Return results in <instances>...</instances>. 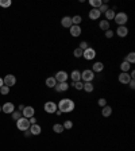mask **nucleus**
I'll use <instances>...</instances> for the list:
<instances>
[{
  "instance_id": "nucleus-1",
  "label": "nucleus",
  "mask_w": 135,
  "mask_h": 151,
  "mask_svg": "<svg viewBox=\"0 0 135 151\" xmlns=\"http://www.w3.org/2000/svg\"><path fill=\"white\" fill-rule=\"evenodd\" d=\"M76 107V104L72 99H61L59 103L57 104L58 111H61L62 113H70L73 112V109Z\"/></svg>"
},
{
  "instance_id": "nucleus-2",
  "label": "nucleus",
  "mask_w": 135,
  "mask_h": 151,
  "mask_svg": "<svg viewBox=\"0 0 135 151\" xmlns=\"http://www.w3.org/2000/svg\"><path fill=\"white\" fill-rule=\"evenodd\" d=\"M114 20H115L119 26H126L127 22H128V15L126 14V12H123V11H120V12H118V14L115 15Z\"/></svg>"
},
{
  "instance_id": "nucleus-3",
  "label": "nucleus",
  "mask_w": 135,
  "mask_h": 151,
  "mask_svg": "<svg viewBox=\"0 0 135 151\" xmlns=\"http://www.w3.org/2000/svg\"><path fill=\"white\" fill-rule=\"evenodd\" d=\"M16 128L19 130V131H26V130H29L30 128V122H29V119H26V118H22L19 119V120H16Z\"/></svg>"
},
{
  "instance_id": "nucleus-4",
  "label": "nucleus",
  "mask_w": 135,
  "mask_h": 151,
  "mask_svg": "<svg viewBox=\"0 0 135 151\" xmlns=\"http://www.w3.org/2000/svg\"><path fill=\"white\" fill-rule=\"evenodd\" d=\"M95 78V73L91 69H85L84 71H81V81L82 82H92Z\"/></svg>"
},
{
  "instance_id": "nucleus-5",
  "label": "nucleus",
  "mask_w": 135,
  "mask_h": 151,
  "mask_svg": "<svg viewBox=\"0 0 135 151\" xmlns=\"http://www.w3.org/2000/svg\"><path fill=\"white\" fill-rule=\"evenodd\" d=\"M84 59H87V61H92V59H95V57H96V50L93 49V47H88L87 50H84Z\"/></svg>"
},
{
  "instance_id": "nucleus-6",
  "label": "nucleus",
  "mask_w": 135,
  "mask_h": 151,
  "mask_svg": "<svg viewBox=\"0 0 135 151\" xmlns=\"http://www.w3.org/2000/svg\"><path fill=\"white\" fill-rule=\"evenodd\" d=\"M54 78L57 82H68V78H69V74H68L65 70H59L55 73Z\"/></svg>"
},
{
  "instance_id": "nucleus-7",
  "label": "nucleus",
  "mask_w": 135,
  "mask_h": 151,
  "mask_svg": "<svg viewBox=\"0 0 135 151\" xmlns=\"http://www.w3.org/2000/svg\"><path fill=\"white\" fill-rule=\"evenodd\" d=\"M43 109H45V112L46 113H55V111H57V104L54 103V101H47V103H45L43 105Z\"/></svg>"
},
{
  "instance_id": "nucleus-8",
  "label": "nucleus",
  "mask_w": 135,
  "mask_h": 151,
  "mask_svg": "<svg viewBox=\"0 0 135 151\" xmlns=\"http://www.w3.org/2000/svg\"><path fill=\"white\" fill-rule=\"evenodd\" d=\"M3 82H4L5 86L11 88V86H14V85L16 84V77H15L14 74H7L4 78H3Z\"/></svg>"
},
{
  "instance_id": "nucleus-9",
  "label": "nucleus",
  "mask_w": 135,
  "mask_h": 151,
  "mask_svg": "<svg viewBox=\"0 0 135 151\" xmlns=\"http://www.w3.org/2000/svg\"><path fill=\"white\" fill-rule=\"evenodd\" d=\"M34 115H35V109L33 108V107H24V109L22 111V116L26 119H30V118H33Z\"/></svg>"
},
{
  "instance_id": "nucleus-10",
  "label": "nucleus",
  "mask_w": 135,
  "mask_h": 151,
  "mask_svg": "<svg viewBox=\"0 0 135 151\" xmlns=\"http://www.w3.org/2000/svg\"><path fill=\"white\" fill-rule=\"evenodd\" d=\"M15 111V105L12 103H5V104H3V105H1V112H4V113H7V115H8V113H12Z\"/></svg>"
},
{
  "instance_id": "nucleus-11",
  "label": "nucleus",
  "mask_w": 135,
  "mask_h": 151,
  "mask_svg": "<svg viewBox=\"0 0 135 151\" xmlns=\"http://www.w3.org/2000/svg\"><path fill=\"white\" fill-rule=\"evenodd\" d=\"M69 89V84L68 82H57V85L54 86V90L58 92V93H61V92H66Z\"/></svg>"
},
{
  "instance_id": "nucleus-12",
  "label": "nucleus",
  "mask_w": 135,
  "mask_h": 151,
  "mask_svg": "<svg viewBox=\"0 0 135 151\" xmlns=\"http://www.w3.org/2000/svg\"><path fill=\"white\" fill-rule=\"evenodd\" d=\"M69 33H70V35H72L73 38H77L81 35V27L80 26H74L73 24L72 27L69 28Z\"/></svg>"
},
{
  "instance_id": "nucleus-13",
  "label": "nucleus",
  "mask_w": 135,
  "mask_h": 151,
  "mask_svg": "<svg viewBox=\"0 0 135 151\" xmlns=\"http://www.w3.org/2000/svg\"><path fill=\"white\" fill-rule=\"evenodd\" d=\"M91 70L93 71V73H101V71L104 70V63H103V62H100V61L95 62V63L92 65Z\"/></svg>"
},
{
  "instance_id": "nucleus-14",
  "label": "nucleus",
  "mask_w": 135,
  "mask_h": 151,
  "mask_svg": "<svg viewBox=\"0 0 135 151\" xmlns=\"http://www.w3.org/2000/svg\"><path fill=\"white\" fill-rule=\"evenodd\" d=\"M61 26L65 28H70L73 26V22H72V16H63L61 19Z\"/></svg>"
},
{
  "instance_id": "nucleus-15",
  "label": "nucleus",
  "mask_w": 135,
  "mask_h": 151,
  "mask_svg": "<svg viewBox=\"0 0 135 151\" xmlns=\"http://www.w3.org/2000/svg\"><path fill=\"white\" fill-rule=\"evenodd\" d=\"M88 16H89L91 20H97V19L101 16V14H100V11H99V8H92L91 11H89Z\"/></svg>"
},
{
  "instance_id": "nucleus-16",
  "label": "nucleus",
  "mask_w": 135,
  "mask_h": 151,
  "mask_svg": "<svg viewBox=\"0 0 135 151\" xmlns=\"http://www.w3.org/2000/svg\"><path fill=\"white\" fill-rule=\"evenodd\" d=\"M116 34L120 38L127 37V35H128V28H127V26H119L118 30H116Z\"/></svg>"
},
{
  "instance_id": "nucleus-17",
  "label": "nucleus",
  "mask_w": 135,
  "mask_h": 151,
  "mask_svg": "<svg viewBox=\"0 0 135 151\" xmlns=\"http://www.w3.org/2000/svg\"><path fill=\"white\" fill-rule=\"evenodd\" d=\"M69 77L72 78V82H78V81H81V71L80 70H73Z\"/></svg>"
},
{
  "instance_id": "nucleus-18",
  "label": "nucleus",
  "mask_w": 135,
  "mask_h": 151,
  "mask_svg": "<svg viewBox=\"0 0 135 151\" xmlns=\"http://www.w3.org/2000/svg\"><path fill=\"white\" fill-rule=\"evenodd\" d=\"M130 80H131V77L128 73H120V74H119V82H120V84L127 85L130 82Z\"/></svg>"
},
{
  "instance_id": "nucleus-19",
  "label": "nucleus",
  "mask_w": 135,
  "mask_h": 151,
  "mask_svg": "<svg viewBox=\"0 0 135 151\" xmlns=\"http://www.w3.org/2000/svg\"><path fill=\"white\" fill-rule=\"evenodd\" d=\"M30 132H31V135H41V132H42V128H41V126H38V124H33V126H30Z\"/></svg>"
},
{
  "instance_id": "nucleus-20",
  "label": "nucleus",
  "mask_w": 135,
  "mask_h": 151,
  "mask_svg": "<svg viewBox=\"0 0 135 151\" xmlns=\"http://www.w3.org/2000/svg\"><path fill=\"white\" fill-rule=\"evenodd\" d=\"M101 115H103L104 118H108V116H111V115H112V108L108 105V104H107L106 107H103V108H101Z\"/></svg>"
},
{
  "instance_id": "nucleus-21",
  "label": "nucleus",
  "mask_w": 135,
  "mask_h": 151,
  "mask_svg": "<svg viewBox=\"0 0 135 151\" xmlns=\"http://www.w3.org/2000/svg\"><path fill=\"white\" fill-rule=\"evenodd\" d=\"M45 84H46V86H47V88H53V89H54V86L57 85V81H55V78H54V77H47V78H46V81H45Z\"/></svg>"
},
{
  "instance_id": "nucleus-22",
  "label": "nucleus",
  "mask_w": 135,
  "mask_h": 151,
  "mask_svg": "<svg viewBox=\"0 0 135 151\" xmlns=\"http://www.w3.org/2000/svg\"><path fill=\"white\" fill-rule=\"evenodd\" d=\"M82 90H85L87 93H92L95 90V86L92 82H84V86H82Z\"/></svg>"
},
{
  "instance_id": "nucleus-23",
  "label": "nucleus",
  "mask_w": 135,
  "mask_h": 151,
  "mask_svg": "<svg viewBox=\"0 0 135 151\" xmlns=\"http://www.w3.org/2000/svg\"><path fill=\"white\" fill-rule=\"evenodd\" d=\"M124 61H126V62H128L130 65H132V63L135 62V53H134V51L128 53V54L124 57Z\"/></svg>"
},
{
  "instance_id": "nucleus-24",
  "label": "nucleus",
  "mask_w": 135,
  "mask_h": 151,
  "mask_svg": "<svg viewBox=\"0 0 135 151\" xmlns=\"http://www.w3.org/2000/svg\"><path fill=\"white\" fill-rule=\"evenodd\" d=\"M104 15H106V20H108V22H110V20H114V18H115L116 12H115V11H114L112 8H110Z\"/></svg>"
},
{
  "instance_id": "nucleus-25",
  "label": "nucleus",
  "mask_w": 135,
  "mask_h": 151,
  "mask_svg": "<svg viewBox=\"0 0 135 151\" xmlns=\"http://www.w3.org/2000/svg\"><path fill=\"white\" fill-rule=\"evenodd\" d=\"M99 27L103 31H107V30H110V22L106 20V19H103V20H100V23H99Z\"/></svg>"
},
{
  "instance_id": "nucleus-26",
  "label": "nucleus",
  "mask_w": 135,
  "mask_h": 151,
  "mask_svg": "<svg viewBox=\"0 0 135 151\" xmlns=\"http://www.w3.org/2000/svg\"><path fill=\"white\" fill-rule=\"evenodd\" d=\"M130 69H131V65L128 63V62H126V61L122 62V65H120L122 73H128V71H130Z\"/></svg>"
},
{
  "instance_id": "nucleus-27",
  "label": "nucleus",
  "mask_w": 135,
  "mask_h": 151,
  "mask_svg": "<svg viewBox=\"0 0 135 151\" xmlns=\"http://www.w3.org/2000/svg\"><path fill=\"white\" fill-rule=\"evenodd\" d=\"M53 131L55 132V134H62L65 130H63V126L62 124H59V123H55L53 126Z\"/></svg>"
},
{
  "instance_id": "nucleus-28",
  "label": "nucleus",
  "mask_w": 135,
  "mask_h": 151,
  "mask_svg": "<svg viewBox=\"0 0 135 151\" xmlns=\"http://www.w3.org/2000/svg\"><path fill=\"white\" fill-rule=\"evenodd\" d=\"M72 22H73L74 26H80V23L82 22V18L80 16V15H74V16L72 18Z\"/></svg>"
},
{
  "instance_id": "nucleus-29",
  "label": "nucleus",
  "mask_w": 135,
  "mask_h": 151,
  "mask_svg": "<svg viewBox=\"0 0 135 151\" xmlns=\"http://www.w3.org/2000/svg\"><path fill=\"white\" fill-rule=\"evenodd\" d=\"M89 4L92 5V8H99L103 4V1L101 0H89Z\"/></svg>"
},
{
  "instance_id": "nucleus-30",
  "label": "nucleus",
  "mask_w": 135,
  "mask_h": 151,
  "mask_svg": "<svg viewBox=\"0 0 135 151\" xmlns=\"http://www.w3.org/2000/svg\"><path fill=\"white\" fill-rule=\"evenodd\" d=\"M82 54H84V51H82L80 47H76L74 50H73V55L76 57V58H81L82 57Z\"/></svg>"
},
{
  "instance_id": "nucleus-31",
  "label": "nucleus",
  "mask_w": 135,
  "mask_h": 151,
  "mask_svg": "<svg viewBox=\"0 0 135 151\" xmlns=\"http://www.w3.org/2000/svg\"><path fill=\"white\" fill-rule=\"evenodd\" d=\"M11 4H12L11 0H0V7H3V8H8L11 7Z\"/></svg>"
},
{
  "instance_id": "nucleus-32",
  "label": "nucleus",
  "mask_w": 135,
  "mask_h": 151,
  "mask_svg": "<svg viewBox=\"0 0 135 151\" xmlns=\"http://www.w3.org/2000/svg\"><path fill=\"white\" fill-rule=\"evenodd\" d=\"M11 116H12V119H14L15 122H16V120H19V119L22 118V112H20V111H16V109H15L14 112L11 113Z\"/></svg>"
},
{
  "instance_id": "nucleus-33",
  "label": "nucleus",
  "mask_w": 135,
  "mask_h": 151,
  "mask_svg": "<svg viewBox=\"0 0 135 151\" xmlns=\"http://www.w3.org/2000/svg\"><path fill=\"white\" fill-rule=\"evenodd\" d=\"M62 126H63V130H70V128H73V122L72 120H65Z\"/></svg>"
},
{
  "instance_id": "nucleus-34",
  "label": "nucleus",
  "mask_w": 135,
  "mask_h": 151,
  "mask_svg": "<svg viewBox=\"0 0 135 151\" xmlns=\"http://www.w3.org/2000/svg\"><path fill=\"white\" fill-rule=\"evenodd\" d=\"M10 90H11V88H8V86H5V85H3V86L0 88V93L3 94V96H5V94H8V93H10Z\"/></svg>"
},
{
  "instance_id": "nucleus-35",
  "label": "nucleus",
  "mask_w": 135,
  "mask_h": 151,
  "mask_svg": "<svg viewBox=\"0 0 135 151\" xmlns=\"http://www.w3.org/2000/svg\"><path fill=\"white\" fill-rule=\"evenodd\" d=\"M72 86H74L77 90H82V86H84V82L82 81H78V82H72Z\"/></svg>"
},
{
  "instance_id": "nucleus-36",
  "label": "nucleus",
  "mask_w": 135,
  "mask_h": 151,
  "mask_svg": "<svg viewBox=\"0 0 135 151\" xmlns=\"http://www.w3.org/2000/svg\"><path fill=\"white\" fill-rule=\"evenodd\" d=\"M108 9H110V7H108V5H107L106 3H103V4H101L100 7H99V11H100V14H106Z\"/></svg>"
},
{
  "instance_id": "nucleus-37",
  "label": "nucleus",
  "mask_w": 135,
  "mask_h": 151,
  "mask_svg": "<svg viewBox=\"0 0 135 151\" xmlns=\"http://www.w3.org/2000/svg\"><path fill=\"white\" fill-rule=\"evenodd\" d=\"M78 47H80V49H81L82 51H84V50H87L88 47H89V45H88V42H85V41H82V42H80Z\"/></svg>"
},
{
  "instance_id": "nucleus-38",
  "label": "nucleus",
  "mask_w": 135,
  "mask_h": 151,
  "mask_svg": "<svg viewBox=\"0 0 135 151\" xmlns=\"http://www.w3.org/2000/svg\"><path fill=\"white\" fill-rule=\"evenodd\" d=\"M104 35H106L107 39H111L112 37H114V31H112L111 28L110 30H107V31H104Z\"/></svg>"
},
{
  "instance_id": "nucleus-39",
  "label": "nucleus",
  "mask_w": 135,
  "mask_h": 151,
  "mask_svg": "<svg viewBox=\"0 0 135 151\" xmlns=\"http://www.w3.org/2000/svg\"><path fill=\"white\" fill-rule=\"evenodd\" d=\"M97 104H99V107H100V108H103V107H106V105H107V100L104 99V97H101V99H99Z\"/></svg>"
},
{
  "instance_id": "nucleus-40",
  "label": "nucleus",
  "mask_w": 135,
  "mask_h": 151,
  "mask_svg": "<svg viewBox=\"0 0 135 151\" xmlns=\"http://www.w3.org/2000/svg\"><path fill=\"white\" fill-rule=\"evenodd\" d=\"M127 85L130 86L131 89H134V88H135V78H131V80H130V82H128Z\"/></svg>"
},
{
  "instance_id": "nucleus-41",
  "label": "nucleus",
  "mask_w": 135,
  "mask_h": 151,
  "mask_svg": "<svg viewBox=\"0 0 135 151\" xmlns=\"http://www.w3.org/2000/svg\"><path fill=\"white\" fill-rule=\"evenodd\" d=\"M29 122H30V126H33V124H37V118H30L29 119Z\"/></svg>"
},
{
  "instance_id": "nucleus-42",
  "label": "nucleus",
  "mask_w": 135,
  "mask_h": 151,
  "mask_svg": "<svg viewBox=\"0 0 135 151\" xmlns=\"http://www.w3.org/2000/svg\"><path fill=\"white\" fill-rule=\"evenodd\" d=\"M30 135H31V132H30V130H26V131H24V136H26V138H29Z\"/></svg>"
},
{
  "instance_id": "nucleus-43",
  "label": "nucleus",
  "mask_w": 135,
  "mask_h": 151,
  "mask_svg": "<svg viewBox=\"0 0 135 151\" xmlns=\"http://www.w3.org/2000/svg\"><path fill=\"white\" fill-rule=\"evenodd\" d=\"M23 109H24V105H23V104H20V105H19V109H18V111H20V112H22Z\"/></svg>"
},
{
  "instance_id": "nucleus-44",
  "label": "nucleus",
  "mask_w": 135,
  "mask_h": 151,
  "mask_svg": "<svg viewBox=\"0 0 135 151\" xmlns=\"http://www.w3.org/2000/svg\"><path fill=\"white\" fill-rule=\"evenodd\" d=\"M55 115H57V116H61V115H62V112H61V111H55Z\"/></svg>"
},
{
  "instance_id": "nucleus-45",
  "label": "nucleus",
  "mask_w": 135,
  "mask_h": 151,
  "mask_svg": "<svg viewBox=\"0 0 135 151\" xmlns=\"http://www.w3.org/2000/svg\"><path fill=\"white\" fill-rule=\"evenodd\" d=\"M3 85H4V82H3V78H0V88H1Z\"/></svg>"
},
{
  "instance_id": "nucleus-46",
  "label": "nucleus",
  "mask_w": 135,
  "mask_h": 151,
  "mask_svg": "<svg viewBox=\"0 0 135 151\" xmlns=\"http://www.w3.org/2000/svg\"><path fill=\"white\" fill-rule=\"evenodd\" d=\"M0 112H1V105H0Z\"/></svg>"
}]
</instances>
